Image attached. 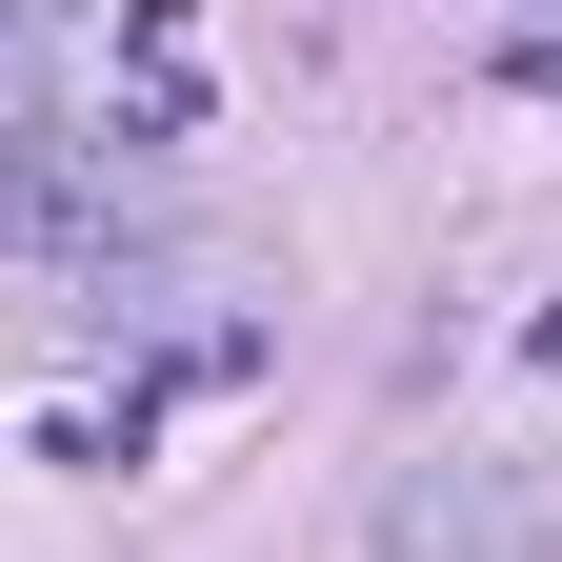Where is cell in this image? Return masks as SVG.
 Segmentation results:
<instances>
[{
  "label": "cell",
  "instance_id": "obj_2",
  "mask_svg": "<svg viewBox=\"0 0 562 562\" xmlns=\"http://www.w3.org/2000/svg\"><path fill=\"white\" fill-rule=\"evenodd\" d=\"M503 81H522V101H562V21H542V41H522V60H503Z\"/></svg>",
  "mask_w": 562,
  "mask_h": 562
},
{
  "label": "cell",
  "instance_id": "obj_1",
  "mask_svg": "<svg viewBox=\"0 0 562 562\" xmlns=\"http://www.w3.org/2000/svg\"><path fill=\"white\" fill-rule=\"evenodd\" d=\"M41 81H60V0H0V140H41Z\"/></svg>",
  "mask_w": 562,
  "mask_h": 562
}]
</instances>
